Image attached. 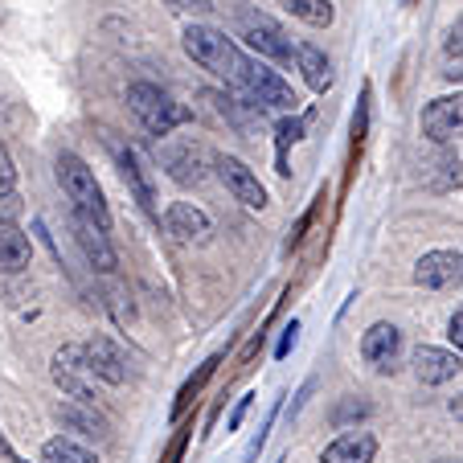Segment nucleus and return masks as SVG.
Returning a JSON list of instances; mask_svg holds the SVG:
<instances>
[{
    "label": "nucleus",
    "mask_w": 463,
    "mask_h": 463,
    "mask_svg": "<svg viewBox=\"0 0 463 463\" xmlns=\"http://www.w3.org/2000/svg\"><path fill=\"white\" fill-rule=\"evenodd\" d=\"M238 29H242L246 45H250L259 58H275V61H283V66H296V45L283 33L279 21H271L267 13H242Z\"/></svg>",
    "instance_id": "obj_4"
},
{
    "label": "nucleus",
    "mask_w": 463,
    "mask_h": 463,
    "mask_svg": "<svg viewBox=\"0 0 463 463\" xmlns=\"http://www.w3.org/2000/svg\"><path fill=\"white\" fill-rule=\"evenodd\" d=\"M361 414H369V402H357V398H349V402H345L341 411L333 414V422H336V427H345L349 419H361Z\"/></svg>",
    "instance_id": "obj_25"
},
{
    "label": "nucleus",
    "mask_w": 463,
    "mask_h": 463,
    "mask_svg": "<svg viewBox=\"0 0 463 463\" xmlns=\"http://www.w3.org/2000/svg\"><path fill=\"white\" fill-rule=\"evenodd\" d=\"M296 71H304L307 87H312L316 95L333 90V61L324 58L316 45H299V50H296Z\"/></svg>",
    "instance_id": "obj_18"
},
{
    "label": "nucleus",
    "mask_w": 463,
    "mask_h": 463,
    "mask_svg": "<svg viewBox=\"0 0 463 463\" xmlns=\"http://www.w3.org/2000/svg\"><path fill=\"white\" fill-rule=\"evenodd\" d=\"M279 140L283 144H299V140H304V119H279Z\"/></svg>",
    "instance_id": "obj_27"
},
{
    "label": "nucleus",
    "mask_w": 463,
    "mask_h": 463,
    "mask_svg": "<svg viewBox=\"0 0 463 463\" xmlns=\"http://www.w3.org/2000/svg\"><path fill=\"white\" fill-rule=\"evenodd\" d=\"M13 184H17V168H13L9 148L0 144V197H5V193H13Z\"/></svg>",
    "instance_id": "obj_24"
},
{
    "label": "nucleus",
    "mask_w": 463,
    "mask_h": 463,
    "mask_svg": "<svg viewBox=\"0 0 463 463\" xmlns=\"http://www.w3.org/2000/svg\"><path fill=\"white\" fill-rule=\"evenodd\" d=\"M443 58H447V71H443V79L463 82V17L455 21V25H451V33H447Z\"/></svg>",
    "instance_id": "obj_23"
},
{
    "label": "nucleus",
    "mask_w": 463,
    "mask_h": 463,
    "mask_svg": "<svg viewBox=\"0 0 463 463\" xmlns=\"http://www.w3.org/2000/svg\"><path fill=\"white\" fill-rule=\"evenodd\" d=\"M128 107H131V115L144 123V131H152V136H168L173 128H181V123L189 119V107L173 103V95L152 87V82H131Z\"/></svg>",
    "instance_id": "obj_3"
},
{
    "label": "nucleus",
    "mask_w": 463,
    "mask_h": 463,
    "mask_svg": "<svg viewBox=\"0 0 463 463\" xmlns=\"http://www.w3.org/2000/svg\"><path fill=\"white\" fill-rule=\"evenodd\" d=\"M447 336H451L455 353H459V357H463V307L451 316V324H447Z\"/></svg>",
    "instance_id": "obj_28"
},
{
    "label": "nucleus",
    "mask_w": 463,
    "mask_h": 463,
    "mask_svg": "<svg viewBox=\"0 0 463 463\" xmlns=\"http://www.w3.org/2000/svg\"><path fill=\"white\" fill-rule=\"evenodd\" d=\"M422 136L435 144L463 136V95H443L435 103H427V111H422Z\"/></svg>",
    "instance_id": "obj_9"
},
{
    "label": "nucleus",
    "mask_w": 463,
    "mask_h": 463,
    "mask_svg": "<svg viewBox=\"0 0 463 463\" xmlns=\"http://www.w3.org/2000/svg\"><path fill=\"white\" fill-rule=\"evenodd\" d=\"M168 9H176V13H193V17H202V13H210L213 5L210 0H165Z\"/></svg>",
    "instance_id": "obj_26"
},
{
    "label": "nucleus",
    "mask_w": 463,
    "mask_h": 463,
    "mask_svg": "<svg viewBox=\"0 0 463 463\" xmlns=\"http://www.w3.org/2000/svg\"><path fill=\"white\" fill-rule=\"evenodd\" d=\"M50 373H53V382H58V390L66 393V398L90 406L95 390H90V369H87V361H82V345H61V349L53 353Z\"/></svg>",
    "instance_id": "obj_6"
},
{
    "label": "nucleus",
    "mask_w": 463,
    "mask_h": 463,
    "mask_svg": "<svg viewBox=\"0 0 463 463\" xmlns=\"http://www.w3.org/2000/svg\"><path fill=\"white\" fill-rule=\"evenodd\" d=\"M74 238H79L82 254H87V262L95 271H115V250H111V242H107V230H99L95 222L74 213Z\"/></svg>",
    "instance_id": "obj_16"
},
{
    "label": "nucleus",
    "mask_w": 463,
    "mask_h": 463,
    "mask_svg": "<svg viewBox=\"0 0 463 463\" xmlns=\"http://www.w3.org/2000/svg\"><path fill=\"white\" fill-rule=\"evenodd\" d=\"M184 42V53H189L202 71H210L213 79L230 82V87H242V74H246V58L234 42H230L222 29L213 25H189L181 33Z\"/></svg>",
    "instance_id": "obj_1"
},
{
    "label": "nucleus",
    "mask_w": 463,
    "mask_h": 463,
    "mask_svg": "<svg viewBox=\"0 0 463 463\" xmlns=\"http://www.w3.org/2000/svg\"><path fill=\"white\" fill-rule=\"evenodd\" d=\"M119 173H123V181L131 184V193L140 197V205L144 210H156V189H152V176H148V168H144V160L136 156V152H119Z\"/></svg>",
    "instance_id": "obj_19"
},
{
    "label": "nucleus",
    "mask_w": 463,
    "mask_h": 463,
    "mask_svg": "<svg viewBox=\"0 0 463 463\" xmlns=\"http://www.w3.org/2000/svg\"><path fill=\"white\" fill-rule=\"evenodd\" d=\"M165 230L176 238V242H184V246H202V242H210V234H213L210 218H205V213L197 210V205H189V202L168 205V213H165Z\"/></svg>",
    "instance_id": "obj_12"
},
{
    "label": "nucleus",
    "mask_w": 463,
    "mask_h": 463,
    "mask_svg": "<svg viewBox=\"0 0 463 463\" xmlns=\"http://www.w3.org/2000/svg\"><path fill=\"white\" fill-rule=\"evenodd\" d=\"M82 361H87L90 377H103L107 385L128 382V353L111 341V336H90L82 345Z\"/></svg>",
    "instance_id": "obj_8"
},
{
    "label": "nucleus",
    "mask_w": 463,
    "mask_h": 463,
    "mask_svg": "<svg viewBox=\"0 0 463 463\" xmlns=\"http://www.w3.org/2000/svg\"><path fill=\"white\" fill-rule=\"evenodd\" d=\"M246 406H250V398H242V402H238V411H234V419H230V430L238 427V422H242V414H246Z\"/></svg>",
    "instance_id": "obj_30"
},
{
    "label": "nucleus",
    "mask_w": 463,
    "mask_h": 463,
    "mask_svg": "<svg viewBox=\"0 0 463 463\" xmlns=\"http://www.w3.org/2000/svg\"><path fill=\"white\" fill-rule=\"evenodd\" d=\"M58 181L66 189V197L74 202V213L87 222H95L99 230L111 226V213H107V202H103V189H99L95 173L87 168V160L74 156V152H61L58 156Z\"/></svg>",
    "instance_id": "obj_2"
},
{
    "label": "nucleus",
    "mask_w": 463,
    "mask_h": 463,
    "mask_svg": "<svg viewBox=\"0 0 463 463\" xmlns=\"http://www.w3.org/2000/svg\"><path fill=\"white\" fill-rule=\"evenodd\" d=\"M213 168H218L222 184L234 193V202H242L246 210H262V205H267V189H262L259 176H254L238 156H218V165Z\"/></svg>",
    "instance_id": "obj_10"
},
{
    "label": "nucleus",
    "mask_w": 463,
    "mask_h": 463,
    "mask_svg": "<svg viewBox=\"0 0 463 463\" xmlns=\"http://www.w3.org/2000/svg\"><path fill=\"white\" fill-rule=\"evenodd\" d=\"M463 369V357L451 349H435V345H419L414 349V373L422 385H443Z\"/></svg>",
    "instance_id": "obj_13"
},
{
    "label": "nucleus",
    "mask_w": 463,
    "mask_h": 463,
    "mask_svg": "<svg viewBox=\"0 0 463 463\" xmlns=\"http://www.w3.org/2000/svg\"><path fill=\"white\" fill-rule=\"evenodd\" d=\"M29 259H33V250H29V238L21 234L17 226H13L9 218H0V271L5 275H17L29 267Z\"/></svg>",
    "instance_id": "obj_17"
},
{
    "label": "nucleus",
    "mask_w": 463,
    "mask_h": 463,
    "mask_svg": "<svg viewBox=\"0 0 463 463\" xmlns=\"http://www.w3.org/2000/svg\"><path fill=\"white\" fill-rule=\"evenodd\" d=\"M42 463H95V455L87 451L82 443H74V439H45L42 447Z\"/></svg>",
    "instance_id": "obj_21"
},
{
    "label": "nucleus",
    "mask_w": 463,
    "mask_h": 463,
    "mask_svg": "<svg viewBox=\"0 0 463 463\" xmlns=\"http://www.w3.org/2000/svg\"><path fill=\"white\" fill-rule=\"evenodd\" d=\"M377 459V439L369 430H345L341 439L320 451V463H373Z\"/></svg>",
    "instance_id": "obj_15"
},
{
    "label": "nucleus",
    "mask_w": 463,
    "mask_h": 463,
    "mask_svg": "<svg viewBox=\"0 0 463 463\" xmlns=\"http://www.w3.org/2000/svg\"><path fill=\"white\" fill-rule=\"evenodd\" d=\"M435 463H463V459H435Z\"/></svg>",
    "instance_id": "obj_32"
},
{
    "label": "nucleus",
    "mask_w": 463,
    "mask_h": 463,
    "mask_svg": "<svg viewBox=\"0 0 463 463\" xmlns=\"http://www.w3.org/2000/svg\"><path fill=\"white\" fill-rule=\"evenodd\" d=\"M296 333H299V324L291 320L288 328H283V341H279V349H275V357H288V353H291V345H296Z\"/></svg>",
    "instance_id": "obj_29"
},
{
    "label": "nucleus",
    "mask_w": 463,
    "mask_h": 463,
    "mask_svg": "<svg viewBox=\"0 0 463 463\" xmlns=\"http://www.w3.org/2000/svg\"><path fill=\"white\" fill-rule=\"evenodd\" d=\"M398 353H402V333H398L393 324H373V328L361 336V357H365L369 365H377L382 373L393 369Z\"/></svg>",
    "instance_id": "obj_14"
},
{
    "label": "nucleus",
    "mask_w": 463,
    "mask_h": 463,
    "mask_svg": "<svg viewBox=\"0 0 463 463\" xmlns=\"http://www.w3.org/2000/svg\"><path fill=\"white\" fill-rule=\"evenodd\" d=\"M283 9L291 13V17H299V21H307V25H316V29H328L333 25V0H279Z\"/></svg>",
    "instance_id": "obj_20"
},
{
    "label": "nucleus",
    "mask_w": 463,
    "mask_h": 463,
    "mask_svg": "<svg viewBox=\"0 0 463 463\" xmlns=\"http://www.w3.org/2000/svg\"><path fill=\"white\" fill-rule=\"evenodd\" d=\"M242 90L254 107H271V111H296L299 99L291 90V82H283L271 66H262V61H250L246 58V74H242Z\"/></svg>",
    "instance_id": "obj_5"
},
{
    "label": "nucleus",
    "mask_w": 463,
    "mask_h": 463,
    "mask_svg": "<svg viewBox=\"0 0 463 463\" xmlns=\"http://www.w3.org/2000/svg\"><path fill=\"white\" fill-rule=\"evenodd\" d=\"M451 414H455V419H463V393H459V398H451Z\"/></svg>",
    "instance_id": "obj_31"
},
{
    "label": "nucleus",
    "mask_w": 463,
    "mask_h": 463,
    "mask_svg": "<svg viewBox=\"0 0 463 463\" xmlns=\"http://www.w3.org/2000/svg\"><path fill=\"white\" fill-rule=\"evenodd\" d=\"M414 283L430 291H447L463 283V254L459 250H430L414 262Z\"/></svg>",
    "instance_id": "obj_7"
},
{
    "label": "nucleus",
    "mask_w": 463,
    "mask_h": 463,
    "mask_svg": "<svg viewBox=\"0 0 463 463\" xmlns=\"http://www.w3.org/2000/svg\"><path fill=\"white\" fill-rule=\"evenodd\" d=\"M61 422H71V427H79L82 435H107V422L99 419L95 411H87V402H74V406H61L58 411Z\"/></svg>",
    "instance_id": "obj_22"
},
{
    "label": "nucleus",
    "mask_w": 463,
    "mask_h": 463,
    "mask_svg": "<svg viewBox=\"0 0 463 463\" xmlns=\"http://www.w3.org/2000/svg\"><path fill=\"white\" fill-rule=\"evenodd\" d=\"M160 160H165L168 176H173L176 184H197L205 176V148L193 140H173L160 148Z\"/></svg>",
    "instance_id": "obj_11"
}]
</instances>
